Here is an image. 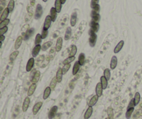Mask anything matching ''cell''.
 Returning a JSON list of instances; mask_svg holds the SVG:
<instances>
[{
    "mask_svg": "<svg viewBox=\"0 0 142 119\" xmlns=\"http://www.w3.org/2000/svg\"><path fill=\"white\" fill-rule=\"evenodd\" d=\"M89 45H90L91 47H94L96 40H97V35L92 29H89Z\"/></svg>",
    "mask_w": 142,
    "mask_h": 119,
    "instance_id": "obj_1",
    "label": "cell"
},
{
    "mask_svg": "<svg viewBox=\"0 0 142 119\" xmlns=\"http://www.w3.org/2000/svg\"><path fill=\"white\" fill-rule=\"evenodd\" d=\"M42 13H43V8L41 4H38L36 6V9H35V18L37 20L40 19L42 17Z\"/></svg>",
    "mask_w": 142,
    "mask_h": 119,
    "instance_id": "obj_2",
    "label": "cell"
},
{
    "mask_svg": "<svg viewBox=\"0 0 142 119\" xmlns=\"http://www.w3.org/2000/svg\"><path fill=\"white\" fill-rule=\"evenodd\" d=\"M57 112H58V107L57 106H54L51 108L49 110V114H48V118L49 119H53L56 116Z\"/></svg>",
    "mask_w": 142,
    "mask_h": 119,
    "instance_id": "obj_3",
    "label": "cell"
},
{
    "mask_svg": "<svg viewBox=\"0 0 142 119\" xmlns=\"http://www.w3.org/2000/svg\"><path fill=\"white\" fill-rule=\"evenodd\" d=\"M51 23H52V20L51 17H50V15H47V17H46V18H45V20H44L43 29H45V30L49 29V27H51Z\"/></svg>",
    "mask_w": 142,
    "mask_h": 119,
    "instance_id": "obj_4",
    "label": "cell"
},
{
    "mask_svg": "<svg viewBox=\"0 0 142 119\" xmlns=\"http://www.w3.org/2000/svg\"><path fill=\"white\" fill-rule=\"evenodd\" d=\"M34 63H35V60L33 57H32L31 59H29L28 62L27 63V66H26V70L27 72H30L32 70L33 66H34Z\"/></svg>",
    "mask_w": 142,
    "mask_h": 119,
    "instance_id": "obj_5",
    "label": "cell"
},
{
    "mask_svg": "<svg viewBox=\"0 0 142 119\" xmlns=\"http://www.w3.org/2000/svg\"><path fill=\"white\" fill-rule=\"evenodd\" d=\"M30 104V98L29 97H27L24 100L23 102V105H22V111L24 112H26L29 109Z\"/></svg>",
    "mask_w": 142,
    "mask_h": 119,
    "instance_id": "obj_6",
    "label": "cell"
},
{
    "mask_svg": "<svg viewBox=\"0 0 142 119\" xmlns=\"http://www.w3.org/2000/svg\"><path fill=\"white\" fill-rule=\"evenodd\" d=\"M90 29L92 30L94 32H98V31L99 30V24L96 22L92 20L90 23Z\"/></svg>",
    "mask_w": 142,
    "mask_h": 119,
    "instance_id": "obj_7",
    "label": "cell"
},
{
    "mask_svg": "<svg viewBox=\"0 0 142 119\" xmlns=\"http://www.w3.org/2000/svg\"><path fill=\"white\" fill-rule=\"evenodd\" d=\"M42 106V102H38L36 104H35L33 107V115H36L40 111V109H41V107Z\"/></svg>",
    "mask_w": 142,
    "mask_h": 119,
    "instance_id": "obj_8",
    "label": "cell"
},
{
    "mask_svg": "<svg viewBox=\"0 0 142 119\" xmlns=\"http://www.w3.org/2000/svg\"><path fill=\"white\" fill-rule=\"evenodd\" d=\"M41 48H42V46L40 45H35V46L34 48L32 50V56H33V58H34V57H36L37 55H38L40 51L41 50Z\"/></svg>",
    "mask_w": 142,
    "mask_h": 119,
    "instance_id": "obj_9",
    "label": "cell"
},
{
    "mask_svg": "<svg viewBox=\"0 0 142 119\" xmlns=\"http://www.w3.org/2000/svg\"><path fill=\"white\" fill-rule=\"evenodd\" d=\"M103 87H102V85H101V83H98L96 84V93L98 95V97H100L102 95H103Z\"/></svg>",
    "mask_w": 142,
    "mask_h": 119,
    "instance_id": "obj_10",
    "label": "cell"
},
{
    "mask_svg": "<svg viewBox=\"0 0 142 119\" xmlns=\"http://www.w3.org/2000/svg\"><path fill=\"white\" fill-rule=\"evenodd\" d=\"M22 41H23V37L22 36H20L17 38V39L15 40V50H17L20 47L21 45H22Z\"/></svg>",
    "mask_w": 142,
    "mask_h": 119,
    "instance_id": "obj_11",
    "label": "cell"
},
{
    "mask_svg": "<svg viewBox=\"0 0 142 119\" xmlns=\"http://www.w3.org/2000/svg\"><path fill=\"white\" fill-rule=\"evenodd\" d=\"M91 17H92V19L94 21V22H96V23H98V21L100 20V15H99V13H97V12H95V11H94L92 10V13H91Z\"/></svg>",
    "mask_w": 142,
    "mask_h": 119,
    "instance_id": "obj_12",
    "label": "cell"
},
{
    "mask_svg": "<svg viewBox=\"0 0 142 119\" xmlns=\"http://www.w3.org/2000/svg\"><path fill=\"white\" fill-rule=\"evenodd\" d=\"M57 11L55 7H52L50 10V17L51 18L52 22H55L57 18Z\"/></svg>",
    "mask_w": 142,
    "mask_h": 119,
    "instance_id": "obj_13",
    "label": "cell"
},
{
    "mask_svg": "<svg viewBox=\"0 0 142 119\" xmlns=\"http://www.w3.org/2000/svg\"><path fill=\"white\" fill-rule=\"evenodd\" d=\"M9 13L10 12H9V10H8V8H4V10H3L2 13V15H1V17H0V20H1V22L7 19L8 16V15H9Z\"/></svg>",
    "mask_w": 142,
    "mask_h": 119,
    "instance_id": "obj_14",
    "label": "cell"
},
{
    "mask_svg": "<svg viewBox=\"0 0 142 119\" xmlns=\"http://www.w3.org/2000/svg\"><path fill=\"white\" fill-rule=\"evenodd\" d=\"M62 47V38L59 37L57 39L56 45V52H60Z\"/></svg>",
    "mask_w": 142,
    "mask_h": 119,
    "instance_id": "obj_15",
    "label": "cell"
},
{
    "mask_svg": "<svg viewBox=\"0 0 142 119\" xmlns=\"http://www.w3.org/2000/svg\"><path fill=\"white\" fill-rule=\"evenodd\" d=\"M36 87H37L36 84H31V85L29 88V90H28V93H27L28 96L30 97L33 95V94L34 93L36 89Z\"/></svg>",
    "mask_w": 142,
    "mask_h": 119,
    "instance_id": "obj_16",
    "label": "cell"
},
{
    "mask_svg": "<svg viewBox=\"0 0 142 119\" xmlns=\"http://www.w3.org/2000/svg\"><path fill=\"white\" fill-rule=\"evenodd\" d=\"M77 22V13L76 12H74L71 15V19H70V25L71 27H74Z\"/></svg>",
    "mask_w": 142,
    "mask_h": 119,
    "instance_id": "obj_17",
    "label": "cell"
},
{
    "mask_svg": "<svg viewBox=\"0 0 142 119\" xmlns=\"http://www.w3.org/2000/svg\"><path fill=\"white\" fill-rule=\"evenodd\" d=\"M93 113V108L92 107H89L87 110H86L85 115H84V119H89L91 117V116L92 115Z\"/></svg>",
    "mask_w": 142,
    "mask_h": 119,
    "instance_id": "obj_18",
    "label": "cell"
},
{
    "mask_svg": "<svg viewBox=\"0 0 142 119\" xmlns=\"http://www.w3.org/2000/svg\"><path fill=\"white\" fill-rule=\"evenodd\" d=\"M117 66V57L116 56H113L111 59L110 68L112 70H114Z\"/></svg>",
    "mask_w": 142,
    "mask_h": 119,
    "instance_id": "obj_19",
    "label": "cell"
},
{
    "mask_svg": "<svg viewBox=\"0 0 142 119\" xmlns=\"http://www.w3.org/2000/svg\"><path fill=\"white\" fill-rule=\"evenodd\" d=\"M123 45H124V41H123V40H121L120 42H119L117 45V46L115 47V48H114V52L115 54H117V53H119V52H120L121 50V49L123 48Z\"/></svg>",
    "mask_w": 142,
    "mask_h": 119,
    "instance_id": "obj_20",
    "label": "cell"
},
{
    "mask_svg": "<svg viewBox=\"0 0 142 119\" xmlns=\"http://www.w3.org/2000/svg\"><path fill=\"white\" fill-rule=\"evenodd\" d=\"M98 98H99V97H98L97 95H94V96L91 98L90 100H89V107H93V106H94V105L96 104V102H98Z\"/></svg>",
    "mask_w": 142,
    "mask_h": 119,
    "instance_id": "obj_21",
    "label": "cell"
},
{
    "mask_svg": "<svg viewBox=\"0 0 142 119\" xmlns=\"http://www.w3.org/2000/svg\"><path fill=\"white\" fill-rule=\"evenodd\" d=\"M62 75H63V73H62V68H59L58 70V71L56 72V79L57 81H58V83H60L62 82Z\"/></svg>",
    "mask_w": 142,
    "mask_h": 119,
    "instance_id": "obj_22",
    "label": "cell"
},
{
    "mask_svg": "<svg viewBox=\"0 0 142 119\" xmlns=\"http://www.w3.org/2000/svg\"><path fill=\"white\" fill-rule=\"evenodd\" d=\"M40 77V71H35V73L31 79L32 84H36L39 80Z\"/></svg>",
    "mask_w": 142,
    "mask_h": 119,
    "instance_id": "obj_23",
    "label": "cell"
},
{
    "mask_svg": "<svg viewBox=\"0 0 142 119\" xmlns=\"http://www.w3.org/2000/svg\"><path fill=\"white\" fill-rule=\"evenodd\" d=\"M33 32H34V29H28L26 31L25 34H24V40H28L29 38L33 34Z\"/></svg>",
    "mask_w": 142,
    "mask_h": 119,
    "instance_id": "obj_24",
    "label": "cell"
},
{
    "mask_svg": "<svg viewBox=\"0 0 142 119\" xmlns=\"http://www.w3.org/2000/svg\"><path fill=\"white\" fill-rule=\"evenodd\" d=\"M62 2L60 0H56L55 1V8L57 13H60L62 9Z\"/></svg>",
    "mask_w": 142,
    "mask_h": 119,
    "instance_id": "obj_25",
    "label": "cell"
},
{
    "mask_svg": "<svg viewBox=\"0 0 142 119\" xmlns=\"http://www.w3.org/2000/svg\"><path fill=\"white\" fill-rule=\"evenodd\" d=\"M80 67H81V65H80L79 61H76L74 65V67H73V71H72L73 75H76L77 74V72L79 71Z\"/></svg>",
    "mask_w": 142,
    "mask_h": 119,
    "instance_id": "obj_26",
    "label": "cell"
},
{
    "mask_svg": "<svg viewBox=\"0 0 142 119\" xmlns=\"http://www.w3.org/2000/svg\"><path fill=\"white\" fill-rule=\"evenodd\" d=\"M51 89L49 86L47 87L45 90L44 91V93H43V99L44 100H47L48 98L49 97L50 94H51Z\"/></svg>",
    "mask_w": 142,
    "mask_h": 119,
    "instance_id": "obj_27",
    "label": "cell"
},
{
    "mask_svg": "<svg viewBox=\"0 0 142 119\" xmlns=\"http://www.w3.org/2000/svg\"><path fill=\"white\" fill-rule=\"evenodd\" d=\"M100 83H101V85H102L103 90L106 89L107 87H108V80H107V79L104 76L100 77Z\"/></svg>",
    "mask_w": 142,
    "mask_h": 119,
    "instance_id": "obj_28",
    "label": "cell"
},
{
    "mask_svg": "<svg viewBox=\"0 0 142 119\" xmlns=\"http://www.w3.org/2000/svg\"><path fill=\"white\" fill-rule=\"evenodd\" d=\"M134 111H135V107L127 109V111H126V113H125V118L127 119H130L131 116H132Z\"/></svg>",
    "mask_w": 142,
    "mask_h": 119,
    "instance_id": "obj_29",
    "label": "cell"
},
{
    "mask_svg": "<svg viewBox=\"0 0 142 119\" xmlns=\"http://www.w3.org/2000/svg\"><path fill=\"white\" fill-rule=\"evenodd\" d=\"M81 66H83L85 61V55L84 53H81L79 56V61H78Z\"/></svg>",
    "mask_w": 142,
    "mask_h": 119,
    "instance_id": "obj_30",
    "label": "cell"
},
{
    "mask_svg": "<svg viewBox=\"0 0 142 119\" xmlns=\"http://www.w3.org/2000/svg\"><path fill=\"white\" fill-rule=\"evenodd\" d=\"M71 36V28L67 27L66 29L65 35H64V40H68L70 39Z\"/></svg>",
    "mask_w": 142,
    "mask_h": 119,
    "instance_id": "obj_31",
    "label": "cell"
},
{
    "mask_svg": "<svg viewBox=\"0 0 142 119\" xmlns=\"http://www.w3.org/2000/svg\"><path fill=\"white\" fill-rule=\"evenodd\" d=\"M19 51L18 50H15V51H14L13 52H12L11 54H10V57H9V59H10V61H15V59L17 58V57L18 56V55H19Z\"/></svg>",
    "mask_w": 142,
    "mask_h": 119,
    "instance_id": "obj_32",
    "label": "cell"
},
{
    "mask_svg": "<svg viewBox=\"0 0 142 119\" xmlns=\"http://www.w3.org/2000/svg\"><path fill=\"white\" fill-rule=\"evenodd\" d=\"M52 45V42L51 41H49V42H44V44L42 45V48H41V50L42 51H46L49 49V47H51Z\"/></svg>",
    "mask_w": 142,
    "mask_h": 119,
    "instance_id": "obj_33",
    "label": "cell"
},
{
    "mask_svg": "<svg viewBox=\"0 0 142 119\" xmlns=\"http://www.w3.org/2000/svg\"><path fill=\"white\" fill-rule=\"evenodd\" d=\"M140 100H141V95L139 92H137L135 95V98H134V102H135V105L137 106L138 104L139 103Z\"/></svg>",
    "mask_w": 142,
    "mask_h": 119,
    "instance_id": "obj_34",
    "label": "cell"
},
{
    "mask_svg": "<svg viewBox=\"0 0 142 119\" xmlns=\"http://www.w3.org/2000/svg\"><path fill=\"white\" fill-rule=\"evenodd\" d=\"M107 113H108V117L109 118V119H114V111H113L112 107H108Z\"/></svg>",
    "mask_w": 142,
    "mask_h": 119,
    "instance_id": "obj_35",
    "label": "cell"
},
{
    "mask_svg": "<svg viewBox=\"0 0 142 119\" xmlns=\"http://www.w3.org/2000/svg\"><path fill=\"white\" fill-rule=\"evenodd\" d=\"M76 52H77V47H76L75 45H73L71 46V50H70V52H69V57H75Z\"/></svg>",
    "mask_w": 142,
    "mask_h": 119,
    "instance_id": "obj_36",
    "label": "cell"
},
{
    "mask_svg": "<svg viewBox=\"0 0 142 119\" xmlns=\"http://www.w3.org/2000/svg\"><path fill=\"white\" fill-rule=\"evenodd\" d=\"M14 7H15V1L14 0H10L7 7L8 10H9V12H12V10L14 9Z\"/></svg>",
    "mask_w": 142,
    "mask_h": 119,
    "instance_id": "obj_37",
    "label": "cell"
},
{
    "mask_svg": "<svg viewBox=\"0 0 142 119\" xmlns=\"http://www.w3.org/2000/svg\"><path fill=\"white\" fill-rule=\"evenodd\" d=\"M42 38L41 34H37L36 35V36H35V45H40V43L42 42Z\"/></svg>",
    "mask_w": 142,
    "mask_h": 119,
    "instance_id": "obj_38",
    "label": "cell"
},
{
    "mask_svg": "<svg viewBox=\"0 0 142 119\" xmlns=\"http://www.w3.org/2000/svg\"><path fill=\"white\" fill-rule=\"evenodd\" d=\"M57 83H58V81H57V79L56 77H54L53 79H52L51 82L50 83V88H51V90H55V88L56 86V84Z\"/></svg>",
    "mask_w": 142,
    "mask_h": 119,
    "instance_id": "obj_39",
    "label": "cell"
},
{
    "mask_svg": "<svg viewBox=\"0 0 142 119\" xmlns=\"http://www.w3.org/2000/svg\"><path fill=\"white\" fill-rule=\"evenodd\" d=\"M75 59H76V57H69L68 58H67L66 59L64 60L63 64L64 65L69 64V63H71L72 61H74V60H75Z\"/></svg>",
    "mask_w": 142,
    "mask_h": 119,
    "instance_id": "obj_40",
    "label": "cell"
},
{
    "mask_svg": "<svg viewBox=\"0 0 142 119\" xmlns=\"http://www.w3.org/2000/svg\"><path fill=\"white\" fill-rule=\"evenodd\" d=\"M104 77L107 79V80H110V77H111V73H110V69H108V68H106V69H105V70H104Z\"/></svg>",
    "mask_w": 142,
    "mask_h": 119,
    "instance_id": "obj_41",
    "label": "cell"
},
{
    "mask_svg": "<svg viewBox=\"0 0 142 119\" xmlns=\"http://www.w3.org/2000/svg\"><path fill=\"white\" fill-rule=\"evenodd\" d=\"M10 23V20L9 19H6V20H4V21H2L0 23V29H2V28H4L6 27H7V25L9 24Z\"/></svg>",
    "mask_w": 142,
    "mask_h": 119,
    "instance_id": "obj_42",
    "label": "cell"
},
{
    "mask_svg": "<svg viewBox=\"0 0 142 119\" xmlns=\"http://www.w3.org/2000/svg\"><path fill=\"white\" fill-rule=\"evenodd\" d=\"M71 67V63H69V64H67V65H64L63 68H62V73L63 74H65L67 72H68V70H69Z\"/></svg>",
    "mask_w": 142,
    "mask_h": 119,
    "instance_id": "obj_43",
    "label": "cell"
},
{
    "mask_svg": "<svg viewBox=\"0 0 142 119\" xmlns=\"http://www.w3.org/2000/svg\"><path fill=\"white\" fill-rule=\"evenodd\" d=\"M41 36H42V39H45V38L47 37V36H48V30L42 29Z\"/></svg>",
    "mask_w": 142,
    "mask_h": 119,
    "instance_id": "obj_44",
    "label": "cell"
},
{
    "mask_svg": "<svg viewBox=\"0 0 142 119\" xmlns=\"http://www.w3.org/2000/svg\"><path fill=\"white\" fill-rule=\"evenodd\" d=\"M98 2H99V0H92L91 1V8H93L96 5L98 4Z\"/></svg>",
    "mask_w": 142,
    "mask_h": 119,
    "instance_id": "obj_45",
    "label": "cell"
},
{
    "mask_svg": "<svg viewBox=\"0 0 142 119\" xmlns=\"http://www.w3.org/2000/svg\"><path fill=\"white\" fill-rule=\"evenodd\" d=\"M8 31V27H6L4 28H2V29H0V36H4V34L7 32Z\"/></svg>",
    "mask_w": 142,
    "mask_h": 119,
    "instance_id": "obj_46",
    "label": "cell"
},
{
    "mask_svg": "<svg viewBox=\"0 0 142 119\" xmlns=\"http://www.w3.org/2000/svg\"><path fill=\"white\" fill-rule=\"evenodd\" d=\"M135 102H134V98L130 100V103L128 104V106H127V109H129V108H132V107H135Z\"/></svg>",
    "mask_w": 142,
    "mask_h": 119,
    "instance_id": "obj_47",
    "label": "cell"
},
{
    "mask_svg": "<svg viewBox=\"0 0 142 119\" xmlns=\"http://www.w3.org/2000/svg\"><path fill=\"white\" fill-rule=\"evenodd\" d=\"M92 10L95 11V12L99 13V11H100V6H99V4H97V5H96L95 6H94V7L92 8Z\"/></svg>",
    "mask_w": 142,
    "mask_h": 119,
    "instance_id": "obj_48",
    "label": "cell"
},
{
    "mask_svg": "<svg viewBox=\"0 0 142 119\" xmlns=\"http://www.w3.org/2000/svg\"><path fill=\"white\" fill-rule=\"evenodd\" d=\"M5 4H6L5 2H1V4H0V13L2 11V10H4V6H5Z\"/></svg>",
    "mask_w": 142,
    "mask_h": 119,
    "instance_id": "obj_49",
    "label": "cell"
},
{
    "mask_svg": "<svg viewBox=\"0 0 142 119\" xmlns=\"http://www.w3.org/2000/svg\"><path fill=\"white\" fill-rule=\"evenodd\" d=\"M5 40V36H0V42H2V41H4Z\"/></svg>",
    "mask_w": 142,
    "mask_h": 119,
    "instance_id": "obj_50",
    "label": "cell"
},
{
    "mask_svg": "<svg viewBox=\"0 0 142 119\" xmlns=\"http://www.w3.org/2000/svg\"><path fill=\"white\" fill-rule=\"evenodd\" d=\"M35 0H31V6H33L35 5Z\"/></svg>",
    "mask_w": 142,
    "mask_h": 119,
    "instance_id": "obj_51",
    "label": "cell"
},
{
    "mask_svg": "<svg viewBox=\"0 0 142 119\" xmlns=\"http://www.w3.org/2000/svg\"><path fill=\"white\" fill-rule=\"evenodd\" d=\"M60 1H61V2H62V4H64V3L66 2V0H60Z\"/></svg>",
    "mask_w": 142,
    "mask_h": 119,
    "instance_id": "obj_52",
    "label": "cell"
},
{
    "mask_svg": "<svg viewBox=\"0 0 142 119\" xmlns=\"http://www.w3.org/2000/svg\"><path fill=\"white\" fill-rule=\"evenodd\" d=\"M2 42H0V48L2 47Z\"/></svg>",
    "mask_w": 142,
    "mask_h": 119,
    "instance_id": "obj_53",
    "label": "cell"
},
{
    "mask_svg": "<svg viewBox=\"0 0 142 119\" xmlns=\"http://www.w3.org/2000/svg\"><path fill=\"white\" fill-rule=\"evenodd\" d=\"M1 2H5V0H0Z\"/></svg>",
    "mask_w": 142,
    "mask_h": 119,
    "instance_id": "obj_54",
    "label": "cell"
},
{
    "mask_svg": "<svg viewBox=\"0 0 142 119\" xmlns=\"http://www.w3.org/2000/svg\"><path fill=\"white\" fill-rule=\"evenodd\" d=\"M42 1H43L44 2H47V0H42Z\"/></svg>",
    "mask_w": 142,
    "mask_h": 119,
    "instance_id": "obj_55",
    "label": "cell"
},
{
    "mask_svg": "<svg viewBox=\"0 0 142 119\" xmlns=\"http://www.w3.org/2000/svg\"><path fill=\"white\" fill-rule=\"evenodd\" d=\"M105 119H109V118L108 117V118H105Z\"/></svg>",
    "mask_w": 142,
    "mask_h": 119,
    "instance_id": "obj_56",
    "label": "cell"
}]
</instances>
